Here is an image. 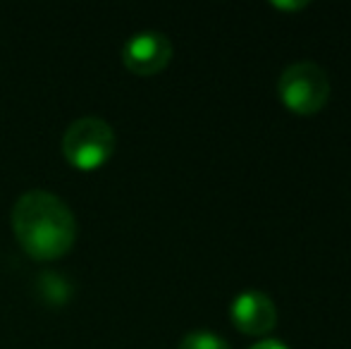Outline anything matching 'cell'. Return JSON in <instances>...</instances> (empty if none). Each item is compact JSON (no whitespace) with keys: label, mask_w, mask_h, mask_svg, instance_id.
I'll return each instance as SVG.
<instances>
[{"label":"cell","mask_w":351,"mask_h":349,"mask_svg":"<svg viewBox=\"0 0 351 349\" xmlns=\"http://www.w3.org/2000/svg\"><path fill=\"white\" fill-rule=\"evenodd\" d=\"M12 230L29 256L51 261L72 249L77 239V218L58 194L29 189L12 206Z\"/></svg>","instance_id":"1"},{"label":"cell","mask_w":351,"mask_h":349,"mask_svg":"<svg viewBox=\"0 0 351 349\" xmlns=\"http://www.w3.org/2000/svg\"><path fill=\"white\" fill-rule=\"evenodd\" d=\"M330 77L318 62L313 60H299L285 67L278 80V96L285 103L287 110L294 115L308 117L315 115L325 108L330 101Z\"/></svg>","instance_id":"2"},{"label":"cell","mask_w":351,"mask_h":349,"mask_svg":"<svg viewBox=\"0 0 351 349\" xmlns=\"http://www.w3.org/2000/svg\"><path fill=\"white\" fill-rule=\"evenodd\" d=\"M115 151V130L98 115L77 117L62 134V154L79 170L103 165Z\"/></svg>","instance_id":"3"},{"label":"cell","mask_w":351,"mask_h":349,"mask_svg":"<svg viewBox=\"0 0 351 349\" xmlns=\"http://www.w3.org/2000/svg\"><path fill=\"white\" fill-rule=\"evenodd\" d=\"M172 60V41L162 32L143 29L132 34L122 46V62L134 75L151 77L165 70Z\"/></svg>","instance_id":"4"},{"label":"cell","mask_w":351,"mask_h":349,"mask_svg":"<svg viewBox=\"0 0 351 349\" xmlns=\"http://www.w3.org/2000/svg\"><path fill=\"white\" fill-rule=\"evenodd\" d=\"M230 318L239 333L251 337H263L278 326V306L265 292L246 289L232 299Z\"/></svg>","instance_id":"5"},{"label":"cell","mask_w":351,"mask_h":349,"mask_svg":"<svg viewBox=\"0 0 351 349\" xmlns=\"http://www.w3.org/2000/svg\"><path fill=\"white\" fill-rule=\"evenodd\" d=\"M36 287H38V297L43 299L51 306H62L67 304L72 294V282L60 273H53V270H46L36 278Z\"/></svg>","instance_id":"6"},{"label":"cell","mask_w":351,"mask_h":349,"mask_svg":"<svg viewBox=\"0 0 351 349\" xmlns=\"http://www.w3.org/2000/svg\"><path fill=\"white\" fill-rule=\"evenodd\" d=\"M180 349H230L225 337L210 330H191L182 337Z\"/></svg>","instance_id":"7"},{"label":"cell","mask_w":351,"mask_h":349,"mask_svg":"<svg viewBox=\"0 0 351 349\" xmlns=\"http://www.w3.org/2000/svg\"><path fill=\"white\" fill-rule=\"evenodd\" d=\"M249 349H289L282 340H261L256 345H251Z\"/></svg>","instance_id":"8"},{"label":"cell","mask_w":351,"mask_h":349,"mask_svg":"<svg viewBox=\"0 0 351 349\" xmlns=\"http://www.w3.org/2000/svg\"><path fill=\"white\" fill-rule=\"evenodd\" d=\"M273 8L275 10H304V8H308V3L306 0H301V3H273Z\"/></svg>","instance_id":"9"}]
</instances>
